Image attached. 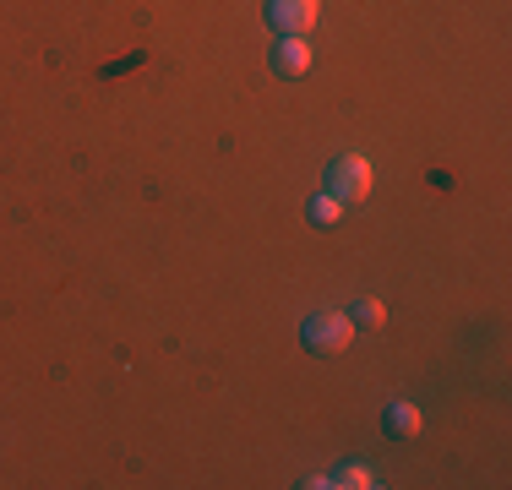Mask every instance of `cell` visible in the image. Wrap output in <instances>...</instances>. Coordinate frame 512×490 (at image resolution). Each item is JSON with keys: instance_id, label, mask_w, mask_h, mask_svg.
<instances>
[{"instance_id": "obj_1", "label": "cell", "mask_w": 512, "mask_h": 490, "mask_svg": "<svg viewBox=\"0 0 512 490\" xmlns=\"http://www.w3.org/2000/svg\"><path fill=\"white\" fill-rule=\"evenodd\" d=\"M349 333H355V322H349L344 311H311L306 322H300V343H306L311 354H344Z\"/></svg>"}, {"instance_id": "obj_2", "label": "cell", "mask_w": 512, "mask_h": 490, "mask_svg": "<svg viewBox=\"0 0 512 490\" xmlns=\"http://www.w3.org/2000/svg\"><path fill=\"white\" fill-rule=\"evenodd\" d=\"M371 191V164H365L360 153H344L327 164V196H338V202H360V196Z\"/></svg>"}, {"instance_id": "obj_3", "label": "cell", "mask_w": 512, "mask_h": 490, "mask_svg": "<svg viewBox=\"0 0 512 490\" xmlns=\"http://www.w3.org/2000/svg\"><path fill=\"white\" fill-rule=\"evenodd\" d=\"M267 22L278 39H306L316 22V0H267Z\"/></svg>"}, {"instance_id": "obj_4", "label": "cell", "mask_w": 512, "mask_h": 490, "mask_svg": "<svg viewBox=\"0 0 512 490\" xmlns=\"http://www.w3.org/2000/svg\"><path fill=\"white\" fill-rule=\"evenodd\" d=\"M273 71L278 77H306L311 71V44L306 39H278L273 44Z\"/></svg>"}, {"instance_id": "obj_5", "label": "cell", "mask_w": 512, "mask_h": 490, "mask_svg": "<svg viewBox=\"0 0 512 490\" xmlns=\"http://www.w3.org/2000/svg\"><path fill=\"white\" fill-rule=\"evenodd\" d=\"M382 425H387V436H414L420 431V409L414 403H387Z\"/></svg>"}, {"instance_id": "obj_6", "label": "cell", "mask_w": 512, "mask_h": 490, "mask_svg": "<svg viewBox=\"0 0 512 490\" xmlns=\"http://www.w3.org/2000/svg\"><path fill=\"white\" fill-rule=\"evenodd\" d=\"M355 327H365V333H376V327L387 322V311H382V300H355V316H349Z\"/></svg>"}, {"instance_id": "obj_7", "label": "cell", "mask_w": 512, "mask_h": 490, "mask_svg": "<svg viewBox=\"0 0 512 490\" xmlns=\"http://www.w3.org/2000/svg\"><path fill=\"white\" fill-rule=\"evenodd\" d=\"M338 213H344V202H338V196H316V202H311V224L316 229H333Z\"/></svg>"}, {"instance_id": "obj_8", "label": "cell", "mask_w": 512, "mask_h": 490, "mask_svg": "<svg viewBox=\"0 0 512 490\" xmlns=\"http://www.w3.org/2000/svg\"><path fill=\"white\" fill-rule=\"evenodd\" d=\"M333 485H349V490H365V485H371V474H365V469H360V463H349V469H344V474H338V480H333Z\"/></svg>"}]
</instances>
